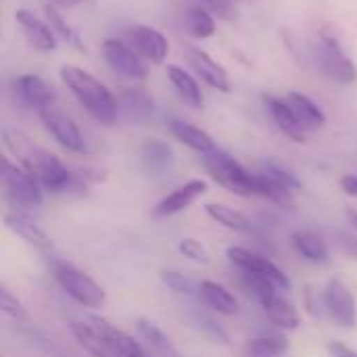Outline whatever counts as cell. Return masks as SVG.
I'll use <instances>...</instances> for the list:
<instances>
[{
  "mask_svg": "<svg viewBox=\"0 0 357 357\" xmlns=\"http://www.w3.org/2000/svg\"><path fill=\"white\" fill-rule=\"evenodd\" d=\"M2 142L8 149V153L17 159V163L40 182L42 190L50 195L73 192L75 172H71L54 153L36 144L23 130L4 128Z\"/></svg>",
  "mask_w": 357,
  "mask_h": 357,
  "instance_id": "obj_1",
  "label": "cell"
},
{
  "mask_svg": "<svg viewBox=\"0 0 357 357\" xmlns=\"http://www.w3.org/2000/svg\"><path fill=\"white\" fill-rule=\"evenodd\" d=\"M61 79L65 86L71 90V94L79 100V105L100 123L111 126L117 117V100L111 94V90L96 79L90 71L75 67V65H65L59 71Z\"/></svg>",
  "mask_w": 357,
  "mask_h": 357,
  "instance_id": "obj_2",
  "label": "cell"
},
{
  "mask_svg": "<svg viewBox=\"0 0 357 357\" xmlns=\"http://www.w3.org/2000/svg\"><path fill=\"white\" fill-rule=\"evenodd\" d=\"M203 163H205V169L211 176V180L218 182L228 192H234L238 197H259L257 174L247 172L228 153L215 149L213 153L203 155Z\"/></svg>",
  "mask_w": 357,
  "mask_h": 357,
  "instance_id": "obj_3",
  "label": "cell"
},
{
  "mask_svg": "<svg viewBox=\"0 0 357 357\" xmlns=\"http://www.w3.org/2000/svg\"><path fill=\"white\" fill-rule=\"evenodd\" d=\"M2 188L4 197L10 203L13 211H23L27 213L29 209L38 207L42 203V186L40 182L23 169L19 163H13L8 157L2 159Z\"/></svg>",
  "mask_w": 357,
  "mask_h": 357,
  "instance_id": "obj_4",
  "label": "cell"
},
{
  "mask_svg": "<svg viewBox=\"0 0 357 357\" xmlns=\"http://www.w3.org/2000/svg\"><path fill=\"white\" fill-rule=\"evenodd\" d=\"M314 59L324 77L335 84H354L357 79L356 63L345 54L337 36L320 31V42L314 48Z\"/></svg>",
  "mask_w": 357,
  "mask_h": 357,
  "instance_id": "obj_5",
  "label": "cell"
},
{
  "mask_svg": "<svg viewBox=\"0 0 357 357\" xmlns=\"http://www.w3.org/2000/svg\"><path fill=\"white\" fill-rule=\"evenodd\" d=\"M56 282L59 287L82 307L88 310H100L107 303V293L102 291V287L90 278L86 272L77 270L71 264H59L54 270Z\"/></svg>",
  "mask_w": 357,
  "mask_h": 357,
  "instance_id": "obj_6",
  "label": "cell"
},
{
  "mask_svg": "<svg viewBox=\"0 0 357 357\" xmlns=\"http://www.w3.org/2000/svg\"><path fill=\"white\" fill-rule=\"evenodd\" d=\"M40 119L46 128V132L67 151L71 153H84L86 151V140L77 128V123L69 117V113L63 111V107L54 100L40 111Z\"/></svg>",
  "mask_w": 357,
  "mask_h": 357,
  "instance_id": "obj_7",
  "label": "cell"
},
{
  "mask_svg": "<svg viewBox=\"0 0 357 357\" xmlns=\"http://www.w3.org/2000/svg\"><path fill=\"white\" fill-rule=\"evenodd\" d=\"M126 44H130L142 59H146L155 65H161L169 52L167 38L159 29H155L151 25H142V23L130 25L126 29Z\"/></svg>",
  "mask_w": 357,
  "mask_h": 357,
  "instance_id": "obj_8",
  "label": "cell"
},
{
  "mask_svg": "<svg viewBox=\"0 0 357 357\" xmlns=\"http://www.w3.org/2000/svg\"><path fill=\"white\" fill-rule=\"evenodd\" d=\"M102 54H105V61L115 71H119L121 75L130 79H144L149 75V67L144 65L142 56L130 44H126V40L107 38L102 42Z\"/></svg>",
  "mask_w": 357,
  "mask_h": 357,
  "instance_id": "obj_9",
  "label": "cell"
},
{
  "mask_svg": "<svg viewBox=\"0 0 357 357\" xmlns=\"http://www.w3.org/2000/svg\"><path fill=\"white\" fill-rule=\"evenodd\" d=\"M228 259L241 270V272H255V274H264L268 276L280 291H291V278L270 259L245 249V247H228L226 251Z\"/></svg>",
  "mask_w": 357,
  "mask_h": 357,
  "instance_id": "obj_10",
  "label": "cell"
},
{
  "mask_svg": "<svg viewBox=\"0 0 357 357\" xmlns=\"http://www.w3.org/2000/svg\"><path fill=\"white\" fill-rule=\"evenodd\" d=\"M324 307L328 316L343 328H356L357 299L347 284L341 280H331L324 291Z\"/></svg>",
  "mask_w": 357,
  "mask_h": 357,
  "instance_id": "obj_11",
  "label": "cell"
},
{
  "mask_svg": "<svg viewBox=\"0 0 357 357\" xmlns=\"http://www.w3.org/2000/svg\"><path fill=\"white\" fill-rule=\"evenodd\" d=\"M90 324V328L121 357H149L146 351L142 349V345L138 341H134V337H130L128 333L119 331L117 326H113L109 320L100 318V316H90L86 320Z\"/></svg>",
  "mask_w": 357,
  "mask_h": 357,
  "instance_id": "obj_12",
  "label": "cell"
},
{
  "mask_svg": "<svg viewBox=\"0 0 357 357\" xmlns=\"http://www.w3.org/2000/svg\"><path fill=\"white\" fill-rule=\"evenodd\" d=\"M15 21L19 23V27L23 29L27 42L36 50H40V52H52V50H56L59 38H56V33H54V29L50 27L48 21L40 19L38 15H33L27 8H19L15 13Z\"/></svg>",
  "mask_w": 357,
  "mask_h": 357,
  "instance_id": "obj_13",
  "label": "cell"
},
{
  "mask_svg": "<svg viewBox=\"0 0 357 357\" xmlns=\"http://www.w3.org/2000/svg\"><path fill=\"white\" fill-rule=\"evenodd\" d=\"M207 192V182L205 180H190L186 182L184 186L176 188L174 192H169L167 197H163L155 209H153V215L155 218H172L184 209H188L197 199H201L203 195Z\"/></svg>",
  "mask_w": 357,
  "mask_h": 357,
  "instance_id": "obj_14",
  "label": "cell"
},
{
  "mask_svg": "<svg viewBox=\"0 0 357 357\" xmlns=\"http://www.w3.org/2000/svg\"><path fill=\"white\" fill-rule=\"evenodd\" d=\"M266 105L268 111L274 119V123L278 126V130L289 136L293 142H305L310 130L303 126V121L297 117V113L293 111V107L289 105V100L284 96H266Z\"/></svg>",
  "mask_w": 357,
  "mask_h": 357,
  "instance_id": "obj_15",
  "label": "cell"
},
{
  "mask_svg": "<svg viewBox=\"0 0 357 357\" xmlns=\"http://www.w3.org/2000/svg\"><path fill=\"white\" fill-rule=\"evenodd\" d=\"M188 65L192 67V71L211 88L220 90V92H230L232 84H230V75L228 71L215 61L211 59L205 50L190 46L188 48Z\"/></svg>",
  "mask_w": 357,
  "mask_h": 357,
  "instance_id": "obj_16",
  "label": "cell"
},
{
  "mask_svg": "<svg viewBox=\"0 0 357 357\" xmlns=\"http://www.w3.org/2000/svg\"><path fill=\"white\" fill-rule=\"evenodd\" d=\"M15 92H17V98L23 105H27V107H31L36 111H40L42 107L56 100L54 90L48 86V82L42 79L36 73H25V75L17 77L15 79Z\"/></svg>",
  "mask_w": 357,
  "mask_h": 357,
  "instance_id": "obj_17",
  "label": "cell"
},
{
  "mask_svg": "<svg viewBox=\"0 0 357 357\" xmlns=\"http://www.w3.org/2000/svg\"><path fill=\"white\" fill-rule=\"evenodd\" d=\"M4 224L10 232H15L19 238H23L27 245L40 249V251H50L52 249V241L46 234L44 228H40L27 213L23 211H8L4 215Z\"/></svg>",
  "mask_w": 357,
  "mask_h": 357,
  "instance_id": "obj_18",
  "label": "cell"
},
{
  "mask_svg": "<svg viewBox=\"0 0 357 357\" xmlns=\"http://www.w3.org/2000/svg\"><path fill=\"white\" fill-rule=\"evenodd\" d=\"M117 109L134 121H146L155 113L153 96L142 88H128L117 98Z\"/></svg>",
  "mask_w": 357,
  "mask_h": 357,
  "instance_id": "obj_19",
  "label": "cell"
},
{
  "mask_svg": "<svg viewBox=\"0 0 357 357\" xmlns=\"http://www.w3.org/2000/svg\"><path fill=\"white\" fill-rule=\"evenodd\" d=\"M169 132H172L182 144H186L188 149H192V151H197V153H201V155H209V153H213V151L218 149L215 142H213V138H211L205 130H201V128H197V126H192V123H188V121L172 119V121H169Z\"/></svg>",
  "mask_w": 357,
  "mask_h": 357,
  "instance_id": "obj_20",
  "label": "cell"
},
{
  "mask_svg": "<svg viewBox=\"0 0 357 357\" xmlns=\"http://www.w3.org/2000/svg\"><path fill=\"white\" fill-rule=\"evenodd\" d=\"M199 293L203 297V301L215 310L218 314H224V316H236L238 314V299L220 282H213V280H203L201 287H199Z\"/></svg>",
  "mask_w": 357,
  "mask_h": 357,
  "instance_id": "obj_21",
  "label": "cell"
},
{
  "mask_svg": "<svg viewBox=\"0 0 357 357\" xmlns=\"http://www.w3.org/2000/svg\"><path fill=\"white\" fill-rule=\"evenodd\" d=\"M136 328H138L140 339L146 343V347H149L157 357H180V351H178V347L174 345V341H172L157 324H153L151 320L138 318Z\"/></svg>",
  "mask_w": 357,
  "mask_h": 357,
  "instance_id": "obj_22",
  "label": "cell"
},
{
  "mask_svg": "<svg viewBox=\"0 0 357 357\" xmlns=\"http://www.w3.org/2000/svg\"><path fill=\"white\" fill-rule=\"evenodd\" d=\"M167 77L172 82V86L176 88L178 96L192 109H201L203 107V92L199 82L184 69L178 65H169L167 67Z\"/></svg>",
  "mask_w": 357,
  "mask_h": 357,
  "instance_id": "obj_23",
  "label": "cell"
},
{
  "mask_svg": "<svg viewBox=\"0 0 357 357\" xmlns=\"http://www.w3.org/2000/svg\"><path fill=\"white\" fill-rule=\"evenodd\" d=\"M264 312L268 314L270 322L278 328H284V331H297L301 326V316L297 312V307L287 301L284 297H280L278 293L268 299L266 303H261Z\"/></svg>",
  "mask_w": 357,
  "mask_h": 357,
  "instance_id": "obj_24",
  "label": "cell"
},
{
  "mask_svg": "<svg viewBox=\"0 0 357 357\" xmlns=\"http://www.w3.org/2000/svg\"><path fill=\"white\" fill-rule=\"evenodd\" d=\"M142 163L151 174H167L174 167V151L167 142L153 138L146 140L142 146Z\"/></svg>",
  "mask_w": 357,
  "mask_h": 357,
  "instance_id": "obj_25",
  "label": "cell"
},
{
  "mask_svg": "<svg viewBox=\"0 0 357 357\" xmlns=\"http://www.w3.org/2000/svg\"><path fill=\"white\" fill-rule=\"evenodd\" d=\"M289 100V105L293 107V111L297 113V117L303 121V126L314 132V130H320L326 126V115L324 111L307 96V94H301V92H289L284 96Z\"/></svg>",
  "mask_w": 357,
  "mask_h": 357,
  "instance_id": "obj_26",
  "label": "cell"
},
{
  "mask_svg": "<svg viewBox=\"0 0 357 357\" xmlns=\"http://www.w3.org/2000/svg\"><path fill=\"white\" fill-rule=\"evenodd\" d=\"M293 245H295L297 253L305 261H310V264L324 266V264L331 261V251H328L326 243L318 234H314V232H307V230L295 232L293 234Z\"/></svg>",
  "mask_w": 357,
  "mask_h": 357,
  "instance_id": "obj_27",
  "label": "cell"
},
{
  "mask_svg": "<svg viewBox=\"0 0 357 357\" xmlns=\"http://www.w3.org/2000/svg\"><path fill=\"white\" fill-rule=\"evenodd\" d=\"M71 335L90 357H121L90 328L88 322H71Z\"/></svg>",
  "mask_w": 357,
  "mask_h": 357,
  "instance_id": "obj_28",
  "label": "cell"
},
{
  "mask_svg": "<svg viewBox=\"0 0 357 357\" xmlns=\"http://www.w3.org/2000/svg\"><path fill=\"white\" fill-rule=\"evenodd\" d=\"M257 186H259V197H266L268 201L276 203L282 209H295V190L280 184L278 180L266 176L264 172L257 174Z\"/></svg>",
  "mask_w": 357,
  "mask_h": 357,
  "instance_id": "obj_29",
  "label": "cell"
},
{
  "mask_svg": "<svg viewBox=\"0 0 357 357\" xmlns=\"http://www.w3.org/2000/svg\"><path fill=\"white\" fill-rule=\"evenodd\" d=\"M205 211H207V215L213 220V222H218L220 226H224V228H228V230H236V232H245V230H249V220L241 213V211H236V209H232V207H228V205H220V203H207L205 205Z\"/></svg>",
  "mask_w": 357,
  "mask_h": 357,
  "instance_id": "obj_30",
  "label": "cell"
},
{
  "mask_svg": "<svg viewBox=\"0 0 357 357\" xmlns=\"http://www.w3.org/2000/svg\"><path fill=\"white\" fill-rule=\"evenodd\" d=\"M289 351V341L284 337H257L245 345L247 357H284Z\"/></svg>",
  "mask_w": 357,
  "mask_h": 357,
  "instance_id": "obj_31",
  "label": "cell"
},
{
  "mask_svg": "<svg viewBox=\"0 0 357 357\" xmlns=\"http://www.w3.org/2000/svg\"><path fill=\"white\" fill-rule=\"evenodd\" d=\"M186 27L195 38L207 40V38H213L215 33V19L207 8L197 4V6H190L186 13Z\"/></svg>",
  "mask_w": 357,
  "mask_h": 357,
  "instance_id": "obj_32",
  "label": "cell"
},
{
  "mask_svg": "<svg viewBox=\"0 0 357 357\" xmlns=\"http://www.w3.org/2000/svg\"><path fill=\"white\" fill-rule=\"evenodd\" d=\"M247 289L259 299V303H266L268 299H272L278 291V287L264 274H255V272H241Z\"/></svg>",
  "mask_w": 357,
  "mask_h": 357,
  "instance_id": "obj_33",
  "label": "cell"
},
{
  "mask_svg": "<svg viewBox=\"0 0 357 357\" xmlns=\"http://www.w3.org/2000/svg\"><path fill=\"white\" fill-rule=\"evenodd\" d=\"M178 251H180L186 259H190V261H195V264H199V266H207V264L211 261V255H209L207 247H205L201 241H197V238H182V241L178 243Z\"/></svg>",
  "mask_w": 357,
  "mask_h": 357,
  "instance_id": "obj_34",
  "label": "cell"
},
{
  "mask_svg": "<svg viewBox=\"0 0 357 357\" xmlns=\"http://www.w3.org/2000/svg\"><path fill=\"white\" fill-rule=\"evenodd\" d=\"M44 10H46V21H48V23H50V27L54 29L56 38L65 40L67 44H77V36H75V31H73V29L65 23V19L59 15L56 6H54V4H48Z\"/></svg>",
  "mask_w": 357,
  "mask_h": 357,
  "instance_id": "obj_35",
  "label": "cell"
},
{
  "mask_svg": "<svg viewBox=\"0 0 357 357\" xmlns=\"http://www.w3.org/2000/svg\"><path fill=\"white\" fill-rule=\"evenodd\" d=\"M0 310H2L4 316H8L13 320H25L27 318V312H25L23 303L4 284L0 287Z\"/></svg>",
  "mask_w": 357,
  "mask_h": 357,
  "instance_id": "obj_36",
  "label": "cell"
},
{
  "mask_svg": "<svg viewBox=\"0 0 357 357\" xmlns=\"http://www.w3.org/2000/svg\"><path fill=\"white\" fill-rule=\"evenodd\" d=\"M161 280L167 284V289H172L174 293L178 295H186V297H192L197 291H195V284L180 272H174V270H163L161 272Z\"/></svg>",
  "mask_w": 357,
  "mask_h": 357,
  "instance_id": "obj_37",
  "label": "cell"
},
{
  "mask_svg": "<svg viewBox=\"0 0 357 357\" xmlns=\"http://www.w3.org/2000/svg\"><path fill=\"white\" fill-rule=\"evenodd\" d=\"M266 176H270V178H274V180H278L280 184H284V186H289V188H293V190H301V182L289 172V169H284V167H280V165H274V163H268L264 169H261Z\"/></svg>",
  "mask_w": 357,
  "mask_h": 357,
  "instance_id": "obj_38",
  "label": "cell"
},
{
  "mask_svg": "<svg viewBox=\"0 0 357 357\" xmlns=\"http://www.w3.org/2000/svg\"><path fill=\"white\" fill-rule=\"evenodd\" d=\"M209 6H211V10L213 13H218L220 17H224V19H232L234 17V2L232 0H205Z\"/></svg>",
  "mask_w": 357,
  "mask_h": 357,
  "instance_id": "obj_39",
  "label": "cell"
},
{
  "mask_svg": "<svg viewBox=\"0 0 357 357\" xmlns=\"http://www.w3.org/2000/svg\"><path fill=\"white\" fill-rule=\"evenodd\" d=\"M339 245H341V251L345 253V257L349 259H356L357 261V236L354 234H347V232H341L339 234Z\"/></svg>",
  "mask_w": 357,
  "mask_h": 357,
  "instance_id": "obj_40",
  "label": "cell"
},
{
  "mask_svg": "<svg viewBox=\"0 0 357 357\" xmlns=\"http://www.w3.org/2000/svg\"><path fill=\"white\" fill-rule=\"evenodd\" d=\"M328 349H331L333 357H357L356 349H351V347H347L345 343H339V341H333L328 345Z\"/></svg>",
  "mask_w": 357,
  "mask_h": 357,
  "instance_id": "obj_41",
  "label": "cell"
},
{
  "mask_svg": "<svg viewBox=\"0 0 357 357\" xmlns=\"http://www.w3.org/2000/svg\"><path fill=\"white\" fill-rule=\"evenodd\" d=\"M341 188H343L345 195L357 199V176H343L341 178Z\"/></svg>",
  "mask_w": 357,
  "mask_h": 357,
  "instance_id": "obj_42",
  "label": "cell"
},
{
  "mask_svg": "<svg viewBox=\"0 0 357 357\" xmlns=\"http://www.w3.org/2000/svg\"><path fill=\"white\" fill-rule=\"evenodd\" d=\"M54 6H73V4H79L84 0H50Z\"/></svg>",
  "mask_w": 357,
  "mask_h": 357,
  "instance_id": "obj_43",
  "label": "cell"
},
{
  "mask_svg": "<svg viewBox=\"0 0 357 357\" xmlns=\"http://www.w3.org/2000/svg\"><path fill=\"white\" fill-rule=\"evenodd\" d=\"M347 218H349V222H351V226H354V230L357 232V211H347Z\"/></svg>",
  "mask_w": 357,
  "mask_h": 357,
  "instance_id": "obj_44",
  "label": "cell"
}]
</instances>
